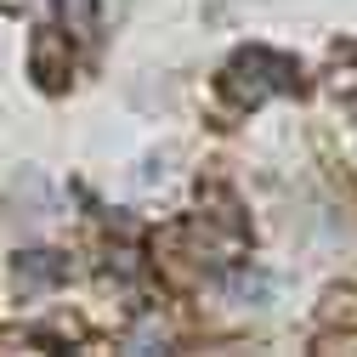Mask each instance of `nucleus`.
I'll list each match as a JSON object with an SVG mask.
<instances>
[{
  "mask_svg": "<svg viewBox=\"0 0 357 357\" xmlns=\"http://www.w3.org/2000/svg\"><path fill=\"white\" fill-rule=\"evenodd\" d=\"M57 278H63V261H57V255H46V250H29V255H17V266H12V284H17L23 295L52 289Z\"/></svg>",
  "mask_w": 357,
  "mask_h": 357,
  "instance_id": "3",
  "label": "nucleus"
},
{
  "mask_svg": "<svg viewBox=\"0 0 357 357\" xmlns=\"http://www.w3.org/2000/svg\"><path fill=\"white\" fill-rule=\"evenodd\" d=\"M295 85H301L295 57L266 52V46H244V52H233L227 68H221V91H227L233 102H244V108L266 102L273 91H295Z\"/></svg>",
  "mask_w": 357,
  "mask_h": 357,
  "instance_id": "1",
  "label": "nucleus"
},
{
  "mask_svg": "<svg viewBox=\"0 0 357 357\" xmlns=\"http://www.w3.org/2000/svg\"><path fill=\"white\" fill-rule=\"evenodd\" d=\"M29 68H34V79L46 85V91H57V85L68 79V40L57 29H40L34 46H29Z\"/></svg>",
  "mask_w": 357,
  "mask_h": 357,
  "instance_id": "2",
  "label": "nucleus"
},
{
  "mask_svg": "<svg viewBox=\"0 0 357 357\" xmlns=\"http://www.w3.org/2000/svg\"><path fill=\"white\" fill-rule=\"evenodd\" d=\"M318 318H324V329H351L357 335V289H329Z\"/></svg>",
  "mask_w": 357,
  "mask_h": 357,
  "instance_id": "4",
  "label": "nucleus"
}]
</instances>
